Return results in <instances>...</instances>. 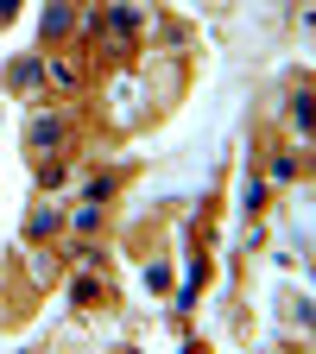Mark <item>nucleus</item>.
<instances>
[{
  "instance_id": "nucleus-1",
  "label": "nucleus",
  "mask_w": 316,
  "mask_h": 354,
  "mask_svg": "<svg viewBox=\"0 0 316 354\" xmlns=\"http://www.w3.org/2000/svg\"><path fill=\"white\" fill-rule=\"evenodd\" d=\"M26 146H32V158L44 165V158H64V146H70V127L57 120V114H38L32 127H26Z\"/></svg>"
},
{
  "instance_id": "nucleus-2",
  "label": "nucleus",
  "mask_w": 316,
  "mask_h": 354,
  "mask_svg": "<svg viewBox=\"0 0 316 354\" xmlns=\"http://www.w3.org/2000/svg\"><path fill=\"white\" fill-rule=\"evenodd\" d=\"M70 26H76V7H70V0H51V7H44V38L64 44V38H70Z\"/></svg>"
},
{
  "instance_id": "nucleus-3",
  "label": "nucleus",
  "mask_w": 316,
  "mask_h": 354,
  "mask_svg": "<svg viewBox=\"0 0 316 354\" xmlns=\"http://www.w3.org/2000/svg\"><path fill=\"white\" fill-rule=\"evenodd\" d=\"M57 221H64V209H57V203H38V209L26 215V234L38 241V234H51V228H57Z\"/></svg>"
},
{
  "instance_id": "nucleus-4",
  "label": "nucleus",
  "mask_w": 316,
  "mask_h": 354,
  "mask_svg": "<svg viewBox=\"0 0 316 354\" xmlns=\"http://www.w3.org/2000/svg\"><path fill=\"white\" fill-rule=\"evenodd\" d=\"M70 297H76L82 310H102V304H108V285H102V279H76V285H70Z\"/></svg>"
},
{
  "instance_id": "nucleus-5",
  "label": "nucleus",
  "mask_w": 316,
  "mask_h": 354,
  "mask_svg": "<svg viewBox=\"0 0 316 354\" xmlns=\"http://www.w3.org/2000/svg\"><path fill=\"white\" fill-rule=\"evenodd\" d=\"M291 177H297V158L279 152V158H272V184H291Z\"/></svg>"
},
{
  "instance_id": "nucleus-6",
  "label": "nucleus",
  "mask_w": 316,
  "mask_h": 354,
  "mask_svg": "<svg viewBox=\"0 0 316 354\" xmlns=\"http://www.w3.org/2000/svg\"><path fill=\"white\" fill-rule=\"evenodd\" d=\"M7 19H13V0H0V26H7Z\"/></svg>"
}]
</instances>
